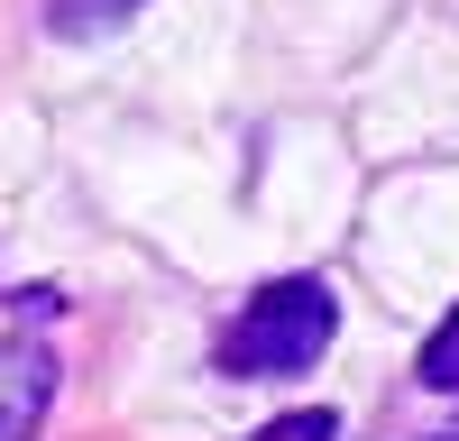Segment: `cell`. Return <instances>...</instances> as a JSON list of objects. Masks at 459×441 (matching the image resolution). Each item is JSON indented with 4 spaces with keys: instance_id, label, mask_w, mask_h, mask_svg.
<instances>
[{
    "instance_id": "obj_1",
    "label": "cell",
    "mask_w": 459,
    "mask_h": 441,
    "mask_svg": "<svg viewBox=\"0 0 459 441\" xmlns=\"http://www.w3.org/2000/svg\"><path fill=\"white\" fill-rule=\"evenodd\" d=\"M340 331V304L322 276H276L248 294V313L221 331V368L230 377H303Z\"/></svg>"
},
{
    "instance_id": "obj_2",
    "label": "cell",
    "mask_w": 459,
    "mask_h": 441,
    "mask_svg": "<svg viewBox=\"0 0 459 441\" xmlns=\"http://www.w3.org/2000/svg\"><path fill=\"white\" fill-rule=\"evenodd\" d=\"M47 404H56V350L37 331H10L0 341V441H37Z\"/></svg>"
},
{
    "instance_id": "obj_3",
    "label": "cell",
    "mask_w": 459,
    "mask_h": 441,
    "mask_svg": "<svg viewBox=\"0 0 459 441\" xmlns=\"http://www.w3.org/2000/svg\"><path fill=\"white\" fill-rule=\"evenodd\" d=\"M147 10V0H47V28L56 37H110V28H129Z\"/></svg>"
},
{
    "instance_id": "obj_4",
    "label": "cell",
    "mask_w": 459,
    "mask_h": 441,
    "mask_svg": "<svg viewBox=\"0 0 459 441\" xmlns=\"http://www.w3.org/2000/svg\"><path fill=\"white\" fill-rule=\"evenodd\" d=\"M423 377L459 395V304H450V322H441V331H432V341H423Z\"/></svg>"
},
{
    "instance_id": "obj_5",
    "label": "cell",
    "mask_w": 459,
    "mask_h": 441,
    "mask_svg": "<svg viewBox=\"0 0 459 441\" xmlns=\"http://www.w3.org/2000/svg\"><path fill=\"white\" fill-rule=\"evenodd\" d=\"M257 441H340V423L322 414V404H303V414H276V423H266Z\"/></svg>"
}]
</instances>
